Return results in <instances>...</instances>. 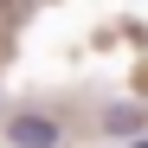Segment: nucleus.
I'll return each mask as SVG.
<instances>
[{
  "label": "nucleus",
  "instance_id": "2",
  "mask_svg": "<svg viewBox=\"0 0 148 148\" xmlns=\"http://www.w3.org/2000/svg\"><path fill=\"white\" fill-rule=\"evenodd\" d=\"M103 129H110V135H135V129H142V116H135V110H122V103H110Z\"/></svg>",
  "mask_w": 148,
  "mask_h": 148
},
{
  "label": "nucleus",
  "instance_id": "3",
  "mask_svg": "<svg viewBox=\"0 0 148 148\" xmlns=\"http://www.w3.org/2000/svg\"><path fill=\"white\" fill-rule=\"evenodd\" d=\"M135 148H148V142H135Z\"/></svg>",
  "mask_w": 148,
  "mask_h": 148
},
{
  "label": "nucleus",
  "instance_id": "1",
  "mask_svg": "<svg viewBox=\"0 0 148 148\" xmlns=\"http://www.w3.org/2000/svg\"><path fill=\"white\" fill-rule=\"evenodd\" d=\"M7 142H13V148H58L64 129H58L52 116H39V110H19V116L7 122Z\"/></svg>",
  "mask_w": 148,
  "mask_h": 148
}]
</instances>
